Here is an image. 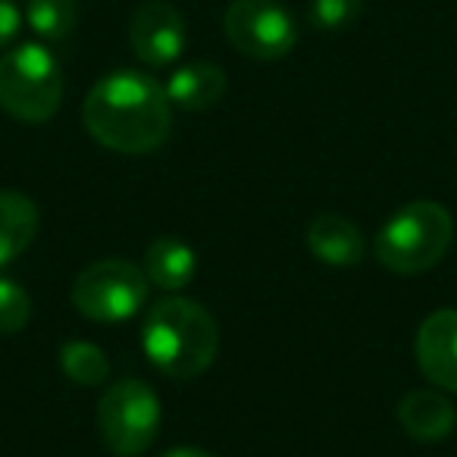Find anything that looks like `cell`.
<instances>
[{"label": "cell", "instance_id": "cell-10", "mask_svg": "<svg viewBox=\"0 0 457 457\" xmlns=\"http://www.w3.org/2000/svg\"><path fill=\"white\" fill-rule=\"evenodd\" d=\"M307 248L326 267H357L363 261V236L342 213H320L307 226Z\"/></svg>", "mask_w": 457, "mask_h": 457}, {"label": "cell", "instance_id": "cell-17", "mask_svg": "<svg viewBox=\"0 0 457 457\" xmlns=\"http://www.w3.org/2000/svg\"><path fill=\"white\" fill-rule=\"evenodd\" d=\"M32 320V298L16 279L0 276V336H16Z\"/></svg>", "mask_w": 457, "mask_h": 457}, {"label": "cell", "instance_id": "cell-15", "mask_svg": "<svg viewBox=\"0 0 457 457\" xmlns=\"http://www.w3.org/2000/svg\"><path fill=\"white\" fill-rule=\"evenodd\" d=\"M26 20L45 41H63L79 22V0H29Z\"/></svg>", "mask_w": 457, "mask_h": 457}, {"label": "cell", "instance_id": "cell-3", "mask_svg": "<svg viewBox=\"0 0 457 457\" xmlns=\"http://www.w3.org/2000/svg\"><path fill=\"white\" fill-rule=\"evenodd\" d=\"M454 220L436 201H413L401 207L376 236V261L398 276L432 270L451 248Z\"/></svg>", "mask_w": 457, "mask_h": 457}, {"label": "cell", "instance_id": "cell-6", "mask_svg": "<svg viewBox=\"0 0 457 457\" xmlns=\"http://www.w3.org/2000/svg\"><path fill=\"white\" fill-rule=\"evenodd\" d=\"M147 288L151 282L145 270L120 257H107L79 273L70 298L72 307L95 323H122L145 307Z\"/></svg>", "mask_w": 457, "mask_h": 457}, {"label": "cell", "instance_id": "cell-19", "mask_svg": "<svg viewBox=\"0 0 457 457\" xmlns=\"http://www.w3.org/2000/svg\"><path fill=\"white\" fill-rule=\"evenodd\" d=\"M22 26V16L13 0H0V47H7Z\"/></svg>", "mask_w": 457, "mask_h": 457}, {"label": "cell", "instance_id": "cell-9", "mask_svg": "<svg viewBox=\"0 0 457 457\" xmlns=\"http://www.w3.org/2000/svg\"><path fill=\"white\" fill-rule=\"evenodd\" d=\"M420 373L445 392H457V311L442 307L420 323L413 342Z\"/></svg>", "mask_w": 457, "mask_h": 457}, {"label": "cell", "instance_id": "cell-20", "mask_svg": "<svg viewBox=\"0 0 457 457\" xmlns=\"http://www.w3.org/2000/svg\"><path fill=\"white\" fill-rule=\"evenodd\" d=\"M160 457H213V454H210V451H201V448H172Z\"/></svg>", "mask_w": 457, "mask_h": 457}, {"label": "cell", "instance_id": "cell-11", "mask_svg": "<svg viewBox=\"0 0 457 457\" xmlns=\"http://www.w3.org/2000/svg\"><path fill=\"white\" fill-rule=\"evenodd\" d=\"M398 420L404 432L417 442H445L451 429L457 426V413L445 395L432 392V388H413L401 398Z\"/></svg>", "mask_w": 457, "mask_h": 457}, {"label": "cell", "instance_id": "cell-14", "mask_svg": "<svg viewBox=\"0 0 457 457\" xmlns=\"http://www.w3.org/2000/svg\"><path fill=\"white\" fill-rule=\"evenodd\" d=\"M38 207L20 191H0V267L13 263L38 236Z\"/></svg>", "mask_w": 457, "mask_h": 457}, {"label": "cell", "instance_id": "cell-16", "mask_svg": "<svg viewBox=\"0 0 457 457\" xmlns=\"http://www.w3.org/2000/svg\"><path fill=\"white\" fill-rule=\"evenodd\" d=\"M60 367L76 386H101L110 376V361L91 342H66L60 351Z\"/></svg>", "mask_w": 457, "mask_h": 457}, {"label": "cell", "instance_id": "cell-2", "mask_svg": "<svg viewBox=\"0 0 457 457\" xmlns=\"http://www.w3.org/2000/svg\"><path fill=\"white\" fill-rule=\"evenodd\" d=\"M145 354L170 379H195L213 367L220 351V326L207 307L191 298H163L147 311L141 329Z\"/></svg>", "mask_w": 457, "mask_h": 457}, {"label": "cell", "instance_id": "cell-7", "mask_svg": "<svg viewBox=\"0 0 457 457\" xmlns=\"http://www.w3.org/2000/svg\"><path fill=\"white\" fill-rule=\"evenodd\" d=\"M228 45L251 60H282L298 45V22L273 0H232L222 16Z\"/></svg>", "mask_w": 457, "mask_h": 457}, {"label": "cell", "instance_id": "cell-4", "mask_svg": "<svg viewBox=\"0 0 457 457\" xmlns=\"http://www.w3.org/2000/svg\"><path fill=\"white\" fill-rule=\"evenodd\" d=\"M63 104V72L45 45H16L0 57V110L20 122H47Z\"/></svg>", "mask_w": 457, "mask_h": 457}, {"label": "cell", "instance_id": "cell-13", "mask_svg": "<svg viewBox=\"0 0 457 457\" xmlns=\"http://www.w3.org/2000/svg\"><path fill=\"white\" fill-rule=\"evenodd\" d=\"M197 273V257L182 238L163 236L145 251V276L160 292H182Z\"/></svg>", "mask_w": 457, "mask_h": 457}, {"label": "cell", "instance_id": "cell-8", "mask_svg": "<svg viewBox=\"0 0 457 457\" xmlns=\"http://www.w3.org/2000/svg\"><path fill=\"white\" fill-rule=\"evenodd\" d=\"M129 45L145 66L163 70L185 51V20L166 0H145L129 22Z\"/></svg>", "mask_w": 457, "mask_h": 457}, {"label": "cell", "instance_id": "cell-1", "mask_svg": "<svg viewBox=\"0 0 457 457\" xmlns=\"http://www.w3.org/2000/svg\"><path fill=\"white\" fill-rule=\"evenodd\" d=\"M82 120L97 145L116 154H151L170 138L166 88L138 70H116L88 91Z\"/></svg>", "mask_w": 457, "mask_h": 457}, {"label": "cell", "instance_id": "cell-12", "mask_svg": "<svg viewBox=\"0 0 457 457\" xmlns=\"http://www.w3.org/2000/svg\"><path fill=\"white\" fill-rule=\"evenodd\" d=\"M163 88L172 107L185 110V113H204V110L216 107L222 101V95L228 88V79L222 72V66L197 60V63L179 66Z\"/></svg>", "mask_w": 457, "mask_h": 457}, {"label": "cell", "instance_id": "cell-5", "mask_svg": "<svg viewBox=\"0 0 457 457\" xmlns=\"http://www.w3.org/2000/svg\"><path fill=\"white\" fill-rule=\"evenodd\" d=\"M101 438L116 457H138L160 432V398L147 382L122 379L104 392L97 404Z\"/></svg>", "mask_w": 457, "mask_h": 457}, {"label": "cell", "instance_id": "cell-18", "mask_svg": "<svg viewBox=\"0 0 457 457\" xmlns=\"http://www.w3.org/2000/svg\"><path fill=\"white\" fill-rule=\"evenodd\" d=\"M367 0H311V26L320 32H342L354 26Z\"/></svg>", "mask_w": 457, "mask_h": 457}]
</instances>
